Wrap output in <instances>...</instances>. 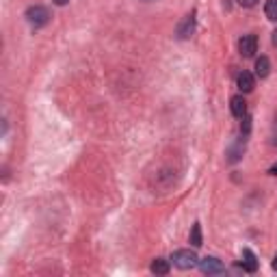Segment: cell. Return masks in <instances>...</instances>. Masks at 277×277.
<instances>
[{"instance_id": "6da1fadb", "label": "cell", "mask_w": 277, "mask_h": 277, "mask_svg": "<svg viewBox=\"0 0 277 277\" xmlns=\"http://www.w3.org/2000/svg\"><path fill=\"white\" fill-rule=\"evenodd\" d=\"M26 19H28V24L31 26L42 28V26H46L48 22H50V11H48L46 7H42V5L28 7L26 9Z\"/></svg>"}, {"instance_id": "7a4b0ae2", "label": "cell", "mask_w": 277, "mask_h": 277, "mask_svg": "<svg viewBox=\"0 0 277 277\" xmlns=\"http://www.w3.org/2000/svg\"><path fill=\"white\" fill-rule=\"evenodd\" d=\"M171 260H173V264L177 266V269H182V271H189V269H193V266H197V255L191 249H177V251H173Z\"/></svg>"}, {"instance_id": "3957f363", "label": "cell", "mask_w": 277, "mask_h": 277, "mask_svg": "<svg viewBox=\"0 0 277 277\" xmlns=\"http://www.w3.org/2000/svg\"><path fill=\"white\" fill-rule=\"evenodd\" d=\"M255 50H258V39H255V35H243V37L239 39V52H241L245 58L253 56Z\"/></svg>"}, {"instance_id": "277c9868", "label": "cell", "mask_w": 277, "mask_h": 277, "mask_svg": "<svg viewBox=\"0 0 277 277\" xmlns=\"http://www.w3.org/2000/svg\"><path fill=\"white\" fill-rule=\"evenodd\" d=\"M200 269L206 275H221V273H225V264L216 258H204L200 262Z\"/></svg>"}, {"instance_id": "5b68a950", "label": "cell", "mask_w": 277, "mask_h": 277, "mask_svg": "<svg viewBox=\"0 0 277 277\" xmlns=\"http://www.w3.org/2000/svg\"><path fill=\"white\" fill-rule=\"evenodd\" d=\"M193 31H195V13L186 15L180 22V26H177V37H180V39H189L193 35Z\"/></svg>"}, {"instance_id": "8992f818", "label": "cell", "mask_w": 277, "mask_h": 277, "mask_svg": "<svg viewBox=\"0 0 277 277\" xmlns=\"http://www.w3.org/2000/svg\"><path fill=\"white\" fill-rule=\"evenodd\" d=\"M241 269L247 271V273H255V271H258V260H255V253L251 249H245L243 251V264H241Z\"/></svg>"}, {"instance_id": "52a82bcc", "label": "cell", "mask_w": 277, "mask_h": 277, "mask_svg": "<svg viewBox=\"0 0 277 277\" xmlns=\"http://www.w3.org/2000/svg\"><path fill=\"white\" fill-rule=\"evenodd\" d=\"M230 108H232V115L239 117V120H243V117L247 115V102L243 95H234L232 102H230Z\"/></svg>"}, {"instance_id": "ba28073f", "label": "cell", "mask_w": 277, "mask_h": 277, "mask_svg": "<svg viewBox=\"0 0 277 277\" xmlns=\"http://www.w3.org/2000/svg\"><path fill=\"white\" fill-rule=\"evenodd\" d=\"M253 85H255V78L249 74V72H243V74H239V89L243 93H249V91H253Z\"/></svg>"}, {"instance_id": "9c48e42d", "label": "cell", "mask_w": 277, "mask_h": 277, "mask_svg": "<svg viewBox=\"0 0 277 277\" xmlns=\"http://www.w3.org/2000/svg\"><path fill=\"white\" fill-rule=\"evenodd\" d=\"M271 74V61L266 56H260L258 61H255V76L258 78H266Z\"/></svg>"}, {"instance_id": "30bf717a", "label": "cell", "mask_w": 277, "mask_h": 277, "mask_svg": "<svg viewBox=\"0 0 277 277\" xmlns=\"http://www.w3.org/2000/svg\"><path fill=\"white\" fill-rule=\"evenodd\" d=\"M152 273L154 275H167L169 273V262H167L165 258H156L152 262Z\"/></svg>"}, {"instance_id": "8fae6325", "label": "cell", "mask_w": 277, "mask_h": 277, "mask_svg": "<svg viewBox=\"0 0 277 277\" xmlns=\"http://www.w3.org/2000/svg\"><path fill=\"white\" fill-rule=\"evenodd\" d=\"M264 15L269 17V19H273V22H277V0H266Z\"/></svg>"}, {"instance_id": "7c38bea8", "label": "cell", "mask_w": 277, "mask_h": 277, "mask_svg": "<svg viewBox=\"0 0 277 277\" xmlns=\"http://www.w3.org/2000/svg\"><path fill=\"white\" fill-rule=\"evenodd\" d=\"M191 245L193 247H202V227H200V223H195L193 230H191Z\"/></svg>"}, {"instance_id": "4fadbf2b", "label": "cell", "mask_w": 277, "mask_h": 277, "mask_svg": "<svg viewBox=\"0 0 277 277\" xmlns=\"http://www.w3.org/2000/svg\"><path fill=\"white\" fill-rule=\"evenodd\" d=\"M249 130H251V117L245 115V117H243V124H241V132L247 136V134H249Z\"/></svg>"}, {"instance_id": "5bb4252c", "label": "cell", "mask_w": 277, "mask_h": 277, "mask_svg": "<svg viewBox=\"0 0 277 277\" xmlns=\"http://www.w3.org/2000/svg\"><path fill=\"white\" fill-rule=\"evenodd\" d=\"M258 0H239V5H243V7H253Z\"/></svg>"}, {"instance_id": "9a60e30c", "label": "cell", "mask_w": 277, "mask_h": 277, "mask_svg": "<svg viewBox=\"0 0 277 277\" xmlns=\"http://www.w3.org/2000/svg\"><path fill=\"white\" fill-rule=\"evenodd\" d=\"M69 0H54V5H58V7H63V5H67Z\"/></svg>"}, {"instance_id": "2e32d148", "label": "cell", "mask_w": 277, "mask_h": 277, "mask_svg": "<svg viewBox=\"0 0 277 277\" xmlns=\"http://www.w3.org/2000/svg\"><path fill=\"white\" fill-rule=\"evenodd\" d=\"M269 173H271V175H277V165H275V167H271V171H269Z\"/></svg>"}, {"instance_id": "e0dca14e", "label": "cell", "mask_w": 277, "mask_h": 277, "mask_svg": "<svg viewBox=\"0 0 277 277\" xmlns=\"http://www.w3.org/2000/svg\"><path fill=\"white\" fill-rule=\"evenodd\" d=\"M273 44H275V48H277V31L273 33Z\"/></svg>"}, {"instance_id": "ac0fdd59", "label": "cell", "mask_w": 277, "mask_h": 277, "mask_svg": "<svg viewBox=\"0 0 277 277\" xmlns=\"http://www.w3.org/2000/svg\"><path fill=\"white\" fill-rule=\"evenodd\" d=\"M273 269L277 271V255H275V260H273Z\"/></svg>"}]
</instances>
